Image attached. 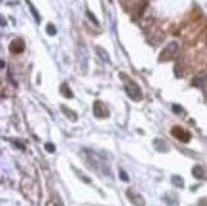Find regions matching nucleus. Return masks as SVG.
Masks as SVG:
<instances>
[{"label":"nucleus","mask_w":207,"mask_h":206,"mask_svg":"<svg viewBox=\"0 0 207 206\" xmlns=\"http://www.w3.org/2000/svg\"><path fill=\"white\" fill-rule=\"evenodd\" d=\"M125 90H127L128 95L132 97V99L138 100V99H141V97H142V95H141V90L138 88L137 84L134 82H132V81L125 84Z\"/></svg>","instance_id":"1"},{"label":"nucleus","mask_w":207,"mask_h":206,"mask_svg":"<svg viewBox=\"0 0 207 206\" xmlns=\"http://www.w3.org/2000/svg\"><path fill=\"white\" fill-rule=\"evenodd\" d=\"M172 134H174L178 140H180V141H183V142H188L190 138L189 132L184 131V129L180 128V127H174V128H172Z\"/></svg>","instance_id":"2"},{"label":"nucleus","mask_w":207,"mask_h":206,"mask_svg":"<svg viewBox=\"0 0 207 206\" xmlns=\"http://www.w3.org/2000/svg\"><path fill=\"white\" fill-rule=\"evenodd\" d=\"M9 49L14 54H19V52H22L25 50V42H23L22 39H14L12 41V44H10Z\"/></svg>","instance_id":"3"},{"label":"nucleus","mask_w":207,"mask_h":206,"mask_svg":"<svg viewBox=\"0 0 207 206\" xmlns=\"http://www.w3.org/2000/svg\"><path fill=\"white\" fill-rule=\"evenodd\" d=\"M192 173H193V175H194L196 178H198V179H201V178L205 177V171H203V168L201 165H196L194 168L192 169Z\"/></svg>","instance_id":"4"},{"label":"nucleus","mask_w":207,"mask_h":206,"mask_svg":"<svg viewBox=\"0 0 207 206\" xmlns=\"http://www.w3.org/2000/svg\"><path fill=\"white\" fill-rule=\"evenodd\" d=\"M171 182H172V184H174V186H176V187H183V186H184V181H183V178H182V177H179V175H174V177H172Z\"/></svg>","instance_id":"5"},{"label":"nucleus","mask_w":207,"mask_h":206,"mask_svg":"<svg viewBox=\"0 0 207 206\" xmlns=\"http://www.w3.org/2000/svg\"><path fill=\"white\" fill-rule=\"evenodd\" d=\"M27 4L30 5V8H31V12H32V14H33V17H34V19H36V22L37 23H40V17H38V14L36 13V10H34V8H33V5L30 3V0H27Z\"/></svg>","instance_id":"6"},{"label":"nucleus","mask_w":207,"mask_h":206,"mask_svg":"<svg viewBox=\"0 0 207 206\" xmlns=\"http://www.w3.org/2000/svg\"><path fill=\"white\" fill-rule=\"evenodd\" d=\"M46 31L49 32V35H55V32H56V30H55V27L52 25H47V27H46Z\"/></svg>","instance_id":"7"},{"label":"nucleus","mask_w":207,"mask_h":206,"mask_svg":"<svg viewBox=\"0 0 207 206\" xmlns=\"http://www.w3.org/2000/svg\"><path fill=\"white\" fill-rule=\"evenodd\" d=\"M45 149H46V151H49V152H54L55 151V146L52 144H46L45 145Z\"/></svg>","instance_id":"8"},{"label":"nucleus","mask_w":207,"mask_h":206,"mask_svg":"<svg viewBox=\"0 0 207 206\" xmlns=\"http://www.w3.org/2000/svg\"><path fill=\"white\" fill-rule=\"evenodd\" d=\"M120 178L123 179L124 182H128V181H129V179H128V177H127V173H125V171H124V170H121V171H120Z\"/></svg>","instance_id":"9"},{"label":"nucleus","mask_w":207,"mask_h":206,"mask_svg":"<svg viewBox=\"0 0 207 206\" xmlns=\"http://www.w3.org/2000/svg\"><path fill=\"white\" fill-rule=\"evenodd\" d=\"M172 110H174L175 113H182V108L178 106V105H174V106H172Z\"/></svg>","instance_id":"10"}]
</instances>
